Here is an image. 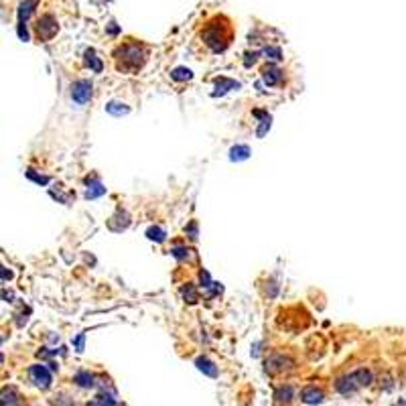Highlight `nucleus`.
I'll use <instances>...</instances> for the list:
<instances>
[{
	"label": "nucleus",
	"instance_id": "obj_1",
	"mask_svg": "<svg viewBox=\"0 0 406 406\" xmlns=\"http://www.w3.org/2000/svg\"><path fill=\"white\" fill-rule=\"evenodd\" d=\"M234 39L232 21L224 15H215L203 23L199 31V41L203 47H207L211 53H224Z\"/></svg>",
	"mask_w": 406,
	"mask_h": 406
},
{
	"label": "nucleus",
	"instance_id": "obj_2",
	"mask_svg": "<svg viewBox=\"0 0 406 406\" xmlns=\"http://www.w3.org/2000/svg\"><path fill=\"white\" fill-rule=\"evenodd\" d=\"M114 63H116V69L122 71V73H138L142 69V65L146 63L148 59V49L140 43L136 39H128L124 43H120L114 53Z\"/></svg>",
	"mask_w": 406,
	"mask_h": 406
},
{
	"label": "nucleus",
	"instance_id": "obj_3",
	"mask_svg": "<svg viewBox=\"0 0 406 406\" xmlns=\"http://www.w3.org/2000/svg\"><path fill=\"white\" fill-rule=\"evenodd\" d=\"M91 81H88V79H77L75 84L71 86V100L75 102V104H79V106H84V104H88L90 100H91Z\"/></svg>",
	"mask_w": 406,
	"mask_h": 406
},
{
	"label": "nucleus",
	"instance_id": "obj_4",
	"mask_svg": "<svg viewBox=\"0 0 406 406\" xmlns=\"http://www.w3.org/2000/svg\"><path fill=\"white\" fill-rule=\"evenodd\" d=\"M360 388H361V386H360V380H358L356 372H354V374H347V376H341V378H337V382H335V390L339 392V394H343V396L356 394Z\"/></svg>",
	"mask_w": 406,
	"mask_h": 406
},
{
	"label": "nucleus",
	"instance_id": "obj_5",
	"mask_svg": "<svg viewBox=\"0 0 406 406\" xmlns=\"http://www.w3.org/2000/svg\"><path fill=\"white\" fill-rule=\"evenodd\" d=\"M29 374H31V380H33L35 386L43 388V390L51 386V370L45 368L43 363H35V365H31V368H29Z\"/></svg>",
	"mask_w": 406,
	"mask_h": 406
},
{
	"label": "nucleus",
	"instance_id": "obj_6",
	"mask_svg": "<svg viewBox=\"0 0 406 406\" xmlns=\"http://www.w3.org/2000/svg\"><path fill=\"white\" fill-rule=\"evenodd\" d=\"M291 368H293V360L282 356V354H272L266 360V372L268 374H280V372L291 370Z\"/></svg>",
	"mask_w": 406,
	"mask_h": 406
},
{
	"label": "nucleus",
	"instance_id": "obj_7",
	"mask_svg": "<svg viewBox=\"0 0 406 406\" xmlns=\"http://www.w3.org/2000/svg\"><path fill=\"white\" fill-rule=\"evenodd\" d=\"M37 31H39V37L41 39H51L53 35L57 33V23L51 15H45L39 19V24H37Z\"/></svg>",
	"mask_w": 406,
	"mask_h": 406
},
{
	"label": "nucleus",
	"instance_id": "obj_8",
	"mask_svg": "<svg viewBox=\"0 0 406 406\" xmlns=\"http://www.w3.org/2000/svg\"><path fill=\"white\" fill-rule=\"evenodd\" d=\"M301 400L305 404H313L315 406V404H321L325 400V394H323V390H319L317 386H307L301 392Z\"/></svg>",
	"mask_w": 406,
	"mask_h": 406
},
{
	"label": "nucleus",
	"instance_id": "obj_9",
	"mask_svg": "<svg viewBox=\"0 0 406 406\" xmlns=\"http://www.w3.org/2000/svg\"><path fill=\"white\" fill-rule=\"evenodd\" d=\"M294 400V388L293 386H278L274 390V402L276 404H291Z\"/></svg>",
	"mask_w": 406,
	"mask_h": 406
},
{
	"label": "nucleus",
	"instance_id": "obj_10",
	"mask_svg": "<svg viewBox=\"0 0 406 406\" xmlns=\"http://www.w3.org/2000/svg\"><path fill=\"white\" fill-rule=\"evenodd\" d=\"M262 81L266 86H278L282 81V71L276 67H266V69H262Z\"/></svg>",
	"mask_w": 406,
	"mask_h": 406
},
{
	"label": "nucleus",
	"instance_id": "obj_11",
	"mask_svg": "<svg viewBox=\"0 0 406 406\" xmlns=\"http://www.w3.org/2000/svg\"><path fill=\"white\" fill-rule=\"evenodd\" d=\"M195 365H197V370L203 372L205 376H209V378H218V368H215V363L209 361L207 358H199V360H195Z\"/></svg>",
	"mask_w": 406,
	"mask_h": 406
},
{
	"label": "nucleus",
	"instance_id": "obj_12",
	"mask_svg": "<svg viewBox=\"0 0 406 406\" xmlns=\"http://www.w3.org/2000/svg\"><path fill=\"white\" fill-rule=\"evenodd\" d=\"M250 155H252V151L246 144H238V146L229 148V160H246Z\"/></svg>",
	"mask_w": 406,
	"mask_h": 406
},
{
	"label": "nucleus",
	"instance_id": "obj_13",
	"mask_svg": "<svg viewBox=\"0 0 406 406\" xmlns=\"http://www.w3.org/2000/svg\"><path fill=\"white\" fill-rule=\"evenodd\" d=\"M106 193V187L98 181V179H93L90 185H88V191H86V197L88 199H98V197H102Z\"/></svg>",
	"mask_w": 406,
	"mask_h": 406
},
{
	"label": "nucleus",
	"instance_id": "obj_14",
	"mask_svg": "<svg viewBox=\"0 0 406 406\" xmlns=\"http://www.w3.org/2000/svg\"><path fill=\"white\" fill-rule=\"evenodd\" d=\"M106 112L112 116H126L130 112V108L126 104H120V102H110V104H106Z\"/></svg>",
	"mask_w": 406,
	"mask_h": 406
},
{
	"label": "nucleus",
	"instance_id": "obj_15",
	"mask_svg": "<svg viewBox=\"0 0 406 406\" xmlns=\"http://www.w3.org/2000/svg\"><path fill=\"white\" fill-rule=\"evenodd\" d=\"M238 88H240V84H238V81H232V79H224V77H222V79L218 81V91H213L211 96H213V98H215V96H222V93H226L227 90H238Z\"/></svg>",
	"mask_w": 406,
	"mask_h": 406
},
{
	"label": "nucleus",
	"instance_id": "obj_16",
	"mask_svg": "<svg viewBox=\"0 0 406 406\" xmlns=\"http://www.w3.org/2000/svg\"><path fill=\"white\" fill-rule=\"evenodd\" d=\"M86 65L90 67L91 71H96V73H100V71H102V61L96 57V53H93V49H88V51H86Z\"/></svg>",
	"mask_w": 406,
	"mask_h": 406
},
{
	"label": "nucleus",
	"instance_id": "obj_17",
	"mask_svg": "<svg viewBox=\"0 0 406 406\" xmlns=\"http://www.w3.org/2000/svg\"><path fill=\"white\" fill-rule=\"evenodd\" d=\"M191 77H193V73H191V69H187V67H175L171 71L173 81H189Z\"/></svg>",
	"mask_w": 406,
	"mask_h": 406
},
{
	"label": "nucleus",
	"instance_id": "obj_18",
	"mask_svg": "<svg viewBox=\"0 0 406 406\" xmlns=\"http://www.w3.org/2000/svg\"><path fill=\"white\" fill-rule=\"evenodd\" d=\"M75 384L79 388H93V376L90 372H77L75 374Z\"/></svg>",
	"mask_w": 406,
	"mask_h": 406
},
{
	"label": "nucleus",
	"instance_id": "obj_19",
	"mask_svg": "<svg viewBox=\"0 0 406 406\" xmlns=\"http://www.w3.org/2000/svg\"><path fill=\"white\" fill-rule=\"evenodd\" d=\"M146 236H148V240H155V242H165V238H167L165 229L158 227V226L148 227V229H146Z\"/></svg>",
	"mask_w": 406,
	"mask_h": 406
},
{
	"label": "nucleus",
	"instance_id": "obj_20",
	"mask_svg": "<svg viewBox=\"0 0 406 406\" xmlns=\"http://www.w3.org/2000/svg\"><path fill=\"white\" fill-rule=\"evenodd\" d=\"M181 294H183V299H185V301H189V303H197V291H195L193 284H187V287H183Z\"/></svg>",
	"mask_w": 406,
	"mask_h": 406
},
{
	"label": "nucleus",
	"instance_id": "obj_21",
	"mask_svg": "<svg viewBox=\"0 0 406 406\" xmlns=\"http://www.w3.org/2000/svg\"><path fill=\"white\" fill-rule=\"evenodd\" d=\"M17 402H19V398H17V392L12 390V388L2 392V406H6V404H8V406H12V404H17Z\"/></svg>",
	"mask_w": 406,
	"mask_h": 406
},
{
	"label": "nucleus",
	"instance_id": "obj_22",
	"mask_svg": "<svg viewBox=\"0 0 406 406\" xmlns=\"http://www.w3.org/2000/svg\"><path fill=\"white\" fill-rule=\"evenodd\" d=\"M171 254L175 256L177 260H185V258H189V248H183V246H175L173 250H171Z\"/></svg>",
	"mask_w": 406,
	"mask_h": 406
},
{
	"label": "nucleus",
	"instance_id": "obj_23",
	"mask_svg": "<svg viewBox=\"0 0 406 406\" xmlns=\"http://www.w3.org/2000/svg\"><path fill=\"white\" fill-rule=\"evenodd\" d=\"M268 130H270V116H268V118H264V120H260V126H258V130H256V136L262 138Z\"/></svg>",
	"mask_w": 406,
	"mask_h": 406
},
{
	"label": "nucleus",
	"instance_id": "obj_24",
	"mask_svg": "<svg viewBox=\"0 0 406 406\" xmlns=\"http://www.w3.org/2000/svg\"><path fill=\"white\" fill-rule=\"evenodd\" d=\"M264 55H268L270 59L278 61V59H282V51H280L278 47H266V49H264Z\"/></svg>",
	"mask_w": 406,
	"mask_h": 406
},
{
	"label": "nucleus",
	"instance_id": "obj_25",
	"mask_svg": "<svg viewBox=\"0 0 406 406\" xmlns=\"http://www.w3.org/2000/svg\"><path fill=\"white\" fill-rule=\"evenodd\" d=\"M26 177L33 179V181H37V183H41V185H47V183H49V177H43V175H35L33 171L26 173Z\"/></svg>",
	"mask_w": 406,
	"mask_h": 406
},
{
	"label": "nucleus",
	"instance_id": "obj_26",
	"mask_svg": "<svg viewBox=\"0 0 406 406\" xmlns=\"http://www.w3.org/2000/svg\"><path fill=\"white\" fill-rule=\"evenodd\" d=\"M84 339H86V335H84V333H79V335L75 337V341H73L75 351H84Z\"/></svg>",
	"mask_w": 406,
	"mask_h": 406
},
{
	"label": "nucleus",
	"instance_id": "obj_27",
	"mask_svg": "<svg viewBox=\"0 0 406 406\" xmlns=\"http://www.w3.org/2000/svg\"><path fill=\"white\" fill-rule=\"evenodd\" d=\"M189 234H191V236H189L191 240H197V224L195 222L189 224Z\"/></svg>",
	"mask_w": 406,
	"mask_h": 406
},
{
	"label": "nucleus",
	"instance_id": "obj_28",
	"mask_svg": "<svg viewBox=\"0 0 406 406\" xmlns=\"http://www.w3.org/2000/svg\"><path fill=\"white\" fill-rule=\"evenodd\" d=\"M2 299H4V301H8V303H10V301H12V299H15V294H12V293H8V291H6V289H4V291H2Z\"/></svg>",
	"mask_w": 406,
	"mask_h": 406
},
{
	"label": "nucleus",
	"instance_id": "obj_29",
	"mask_svg": "<svg viewBox=\"0 0 406 406\" xmlns=\"http://www.w3.org/2000/svg\"><path fill=\"white\" fill-rule=\"evenodd\" d=\"M10 278H12V272H10V270H6V268H2V282L10 280Z\"/></svg>",
	"mask_w": 406,
	"mask_h": 406
},
{
	"label": "nucleus",
	"instance_id": "obj_30",
	"mask_svg": "<svg viewBox=\"0 0 406 406\" xmlns=\"http://www.w3.org/2000/svg\"><path fill=\"white\" fill-rule=\"evenodd\" d=\"M398 406H406V400H398Z\"/></svg>",
	"mask_w": 406,
	"mask_h": 406
}]
</instances>
